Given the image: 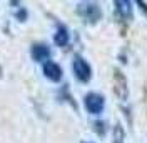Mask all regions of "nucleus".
Here are the masks:
<instances>
[{
	"mask_svg": "<svg viewBox=\"0 0 147 143\" xmlns=\"http://www.w3.org/2000/svg\"><path fill=\"white\" fill-rule=\"evenodd\" d=\"M44 73L49 80L52 82H59L62 78V68L57 65L55 62H45L44 63Z\"/></svg>",
	"mask_w": 147,
	"mask_h": 143,
	"instance_id": "obj_6",
	"label": "nucleus"
},
{
	"mask_svg": "<svg viewBox=\"0 0 147 143\" xmlns=\"http://www.w3.org/2000/svg\"><path fill=\"white\" fill-rule=\"evenodd\" d=\"M72 68H74V73H75L77 80H80V82H89L90 80L92 68L82 57H75V60H74V63H72Z\"/></svg>",
	"mask_w": 147,
	"mask_h": 143,
	"instance_id": "obj_4",
	"label": "nucleus"
},
{
	"mask_svg": "<svg viewBox=\"0 0 147 143\" xmlns=\"http://www.w3.org/2000/svg\"><path fill=\"white\" fill-rule=\"evenodd\" d=\"M84 105H85L89 113L99 115V113H102V110L105 107V100L99 93H87L85 98H84Z\"/></svg>",
	"mask_w": 147,
	"mask_h": 143,
	"instance_id": "obj_2",
	"label": "nucleus"
},
{
	"mask_svg": "<svg viewBox=\"0 0 147 143\" xmlns=\"http://www.w3.org/2000/svg\"><path fill=\"white\" fill-rule=\"evenodd\" d=\"M54 42L59 47H65V45L69 43V32H67V28L59 27V30L55 32V35H54Z\"/></svg>",
	"mask_w": 147,
	"mask_h": 143,
	"instance_id": "obj_8",
	"label": "nucleus"
},
{
	"mask_svg": "<svg viewBox=\"0 0 147 143\" xmlns=\"http://www.w3.org/2000/svg\"><path fill=\"white\" fill-rule=\"evenodd\" d=\"M114 92L117 95V98L125 102L129 98V87H127V78L120 70H114Z\"/></svg>",
	"mask_w": 147,
	"mask_h": 143,
	"instance_id": "obj_3",
	"label": "nucleus"
},
{
	"mask_svg": "<svg viewBox=\"0 0 147 143\" xmlns=\"http://www.w3.org/2000/svg\"><path fill=\"white\" fill-rule=\"evenodd\" d=\"M77 13L84 20L90 22V23H95V22H99L102 18L100 7H99V3H94V2H82V3H79L77 5Z\"/></svg>",
	"mask_w": 147,
	"mask_h": 143,
	"instance_id": "obj_1",
	"label": "nucleus"
},
{
	"mask_svg": "<svg viewBox=\"0 0 147 143\" xmlns=\"http://www.w3.org/2000/svg\"><path fill=\"white\" fill-rule=\"evenodd\" d=\"M114 5H115V15L120 20H130L132 18V10H134L132 2H129V0H115Z\"/></svg>",
	"mask_w": 147,
	"mask_h": 143,
	"instance_id": "obj_5",
	"label": "nucleus"
},
{
	"mask_svg": "<svg viewBox=\"0 0 147 143\" xmlns=\"http://www.w3.org/2000/svg\"><path fill=\"white\" fill-rule=\"evenodd\" d=\"M136 5H139V9L142 10V13H144V15L147 17V3H146V2H142V0H137V2H136Z\"/></svg>",
	"mask_w": 147,
	"mask_h": 143,
	"instance_id": "obj_10",
	"label": "nucleus"
},
{
	"mask_svg": "<svg viewBox=\"0 0 147 143\" xmlns=\"http://www.w3.org/2000/svg\"><path fill=\"white\" fill-rule=\"evenodd\" d=\"M112 143H125V132L124 128L117 123L114 126V133H112Z\"/></svg>",
	"mask_w": 147,
	"mask_h": 143,
	"instance_id": "obj_9",
	"label": "nucleus"
},
{
	"mask_svg": "<svg viewBox=\"0 0 147 143\" xmlns=\"http://www.w3.org/2000/svg\"><path fill=\"white\" fill-rule=\"evenodd\" d=\"M32 57H34V60L37 62H44L47 60L49 57H50V50H49V47L47 45H34L32 47Z\"/></svg>",
	"mask_w": 147,
	"mask_h": 143,
	"instance_id": "obj_7",
	"label": "nucleus"
}]
</instances>
